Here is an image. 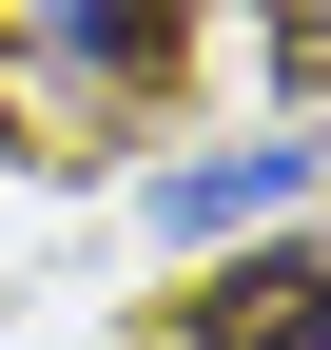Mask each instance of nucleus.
<instances>
[{
	"label": "nucleus",
	"instance_id": "1",
	"mask_svg": "<svg viewBox=\"0 0 331 350\" xmlns=\"http://www.w3.org/2000/svg\"><path fill=\"white\" fill-rule=\"evenodd\" d=\"M195 350H331V253H234L195 292Z\"/></svg>",
	"mask_w": 331,
	"mask_h": 350
},
{
	"label": "nucleus",
	"instance_id": "2",
	"mask_svg": "<svg viewBox=\"0 0 331 350\" xmlns=\"http://www.w3.org/2000/svg\"><path fill=\"white\" fill-rule=\"evenodd\" d=\"M39 39H59L78 78H117V98H156L176 39H195V0H39Z\"/></svg>",
	"mask_w": 331,
	"mask_h": 350
},
{
	"label": "nucleus",
	"instance_id": "3",
	"mask_svg": "<svg viewBox=\"0 0 331 350\" xmlns=\"http://www.w3.org/2000/svg\"><path fill=\"white\" fill-rule=\"evenodd\" d=\"M273 195H293V137H254V156H215V175H176L156 214H176V234H234V214H273Z\"/></svg>",
	"mask_w": 331,
	"mask_h": 350
}]
</instances>
